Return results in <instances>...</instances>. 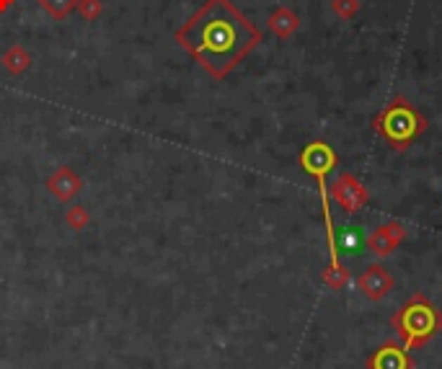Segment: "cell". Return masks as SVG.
Returning a JSON list of instances; mask_svg holds the SVG:
<instances>
[{
  "label": "cell",
  "mask_w": 442,
  "mask_h": 369,
  "mask_svg": "<svg viewBox=\"0 0 442 369\" xmlns=\"http://www.w3.org/2000/svg\"><path fill=\"white\" fill-rule=\"evenodd\" d=\"M394 328L403 341V349H414V346L427 344L442 328V315L429 300L414 297L396 313Z\"/></svg>",
  "instance_id": "3"
},
{
  "label": "cell",
  "mask_w": 442,
  "mask_h": 369,
  "mask_svg": "<svg viewBox=\"0 0 442 369\" xmlns=\"http://www.w3.org/2000/svg\"><path fill=\"white\" fill-rule=\"evenodd\" d=\"M424 129V119L417 109L406 101H394L386 112L378 116V132L386 137L394 147H406Z\"/></svg>",
  "instance_id": "4"
},
{
  "label": "cell",
  "mask_w": 442,
  "mask_h": 369,
  "mask_svg": "<svg viewBox=\"0 0 442 369\" xmlns=\"http://www.w3.org/2000/svg\"><path fill=\"white\" fill-rule=\"evenodd\" d=\"M360 289L368 295V297L378 300L391 289V276H388L380 266H370V269L360 276Z\"/></svg>",
  "instance_id": "6"
},
{
  "label": "cell",
  "mask_w": 442,
  "mask_h": 369,
  "mask_svg": "<svg viewBox=\"0 0 442 369\" xmlns=\"http://www.w3.org/2000/svg\"><path fill=\"white\" fill-rule=\"evenodd\" d=\"M259 41L261 32L230 0H204V6L176 29V44L212 78H226Z\"/></svg>",
  "instance_id": "1"
},
{
  "label": "cell",
  "mask_w": 442,
  "mask_h": 369,
  "mask_svg": "<svg viewBox=\"0 0 442 369\" xmlns=\"http://www.w3.org/2000/svg\"><path fill=\"white\" fill-rule=\"evenodd\" d=\"M337 163V155L326 142H311L300 153V166L306 170L308 176L316 178V186H318V194H321V212H323V225H326V246H329V256H331V269L339 271L342 269V261H339V248H337V235H334V220H331V204H329V186H326V176L331 173Z\"/></svg>",
  "instance_id": "2"
},
{
  "label": "cell",
  "mask_w": 442,
  "mask_h": 369,
  "mask_svg": "<svg viewBox=\"0 0 442 369\" xmlns=\"http://www.w3.org/2000/svg\"><path fill=\"white\" fill-rule=\"evenodd\" d=\"M370 369H411V359L406 356V349L386 344L370 356Z\"/></svg>",
  "instance_id": "5"
}]
</instances>
